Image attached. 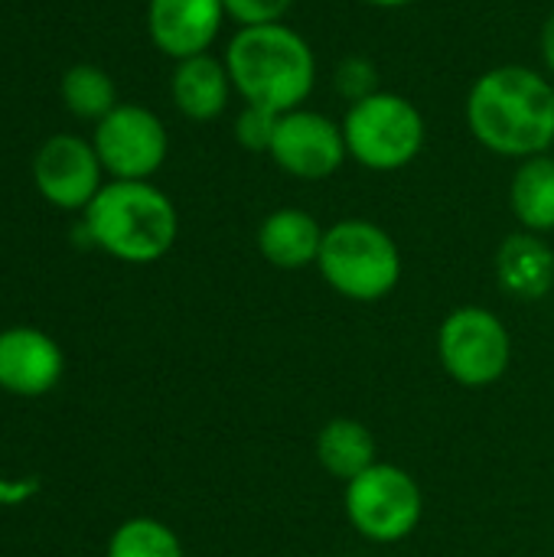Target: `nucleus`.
Masks as SVG:
<instances>
[{
    "label": "nucleus",
    "mask_w": 554,
    "mask_h": 557,
    "mask_svg": "<svg viewBox=\"0 0 554 557\" xmlns=\"http://www.w3.org/2000/svg\"><path fill=\"white\" fill-rule=\"evenodd\" d=\"M467 127L480 147L509 160L549 153L554 144V85L529 65L487 69L464 104Z\"/></svg>",
    "instance_id": "obj_1"
},
{
    "label": "nucleus",
    "mask_w": 554,
    "mask_h": 557,
    "mask_svg": "<svg viewBox=\"0 0 554 557\" xmlns=\"http://www.w3.org/2000/svg\"><path fill=\"white\" fill-rule=\"evenodd\" d=\"M225 69L245 104L287 114L317 88V55L287 23L238 26L225 46Z\"/></svg>",
    "instance_id": "obj_2"
},
{
    "label": "nucleus",
    "mask_w": 554,
    "mask_h": 557,
    "mask_svg": "<svg viewBox=\"0 0 554 557\" xmlns=\"http://www.w3.org/2000/svg\"><path fill=\"white\" fill-rule=\"evenodd\" d=\"M85 232L91 245L124 264H153L176 245L180 215L150 180H111L88 202Z\"/></svg>",
    "instance_id": "obj_3"
},
{
    "label": "nucleus",
    "mask_w": 554,
    "mask_h": 557,
    "mask_svg": "<svg viewBox=\"0 0 554 557\" xmlns=\"http://www.w3.org/2000/svg\"><path fill=\"white\" fill-rule=\"evenodd\" d=\"M317 271L340 297L376 304L402 281V251L382 225L369 219H343L323 232Z\"/></svg>",
    "instance_id": "obj_4"
},
{
    "label": "nucleus",
    "mask_w": 554,
    "mask_h": 557,
    "mask_svg": "<svg viewBox=\"0 0 554 557\" xmlns=\"http://www.w3.org/2000/svg\"><path fill=\"white\" fill-rule=\"evenodd\" d=\"M343 137L349 160L372 173H395L415 163L428 140L421 108L398 91H376L346 108Z\"/></svg>",
    "instance_id": "obj_5"
},
{
    "label": "nucleus",
    "mask_w": 554,
    "mask_h": 557,
    "mask_svg": "<svg viewBox=\"0 0 554 557\" xmlns=\"http://www.w3.org/2000/svg\"><path fill=\"white\" fill-rule=\"evenodd\" d=\"M343 509L366 542L398 545L418 532L424 519V493L408 470L379 460L346 483Z\"/></svg>",
    "instance_id": "obj_6"
},
{
    "label": "nucleus",
    "mask_w": 554,
    "mask_h": 557,
    "mask_svg": "<svg viewBox=\"0 0 554 557\" xmlns=\"http://www.w3.org/2000/svg\"><path fill=\"white\" fill-rule=\"evenodd\" d=\"M441 369L464 388L496 385L513 362V336L487 307H457L438 326Z\"/></svg>",
    "instance_id": "obj_7"
},
{
    "label": "nucleus",
    "mask_w": 554,
    "mask_h": 557,
    "mask_svg": "<svg viewBox=\"0 0 554 557\" xmlns=\"http://www.w3.org/2000/svg\"><path fill=\"white\" fill-rule=\"evenodd\" d=\"M95 153L111 180H150L170 153L163 121L144 104H118L95 124Z\"/></svg>",
    "instance_id": "obj_8"
},
{
    "label": "nucleus",
    "mask_w": 554,
    "mask_h": 557,
    "mask_svg": "<svg viewBox=\"0 0 554 557\" xmlns=\"http://www.w3.org/2000/svg\"><path fill=\"white\" fill-rule=\"evenodd\" d=\"M268 157L281 173L304 183H320L346 163L349 150L340 121L313 108H294L278 117Z\"/></svg>",
    "instance_id": "obj_9"
},
{
    "label": "nucleus",
    "mask_w": 554,
    "mask_h": 557,
    "mask_svg": "<svg viewBox=\"0 0 554 557\" xmlns=\"http://www.w3.org/2000/svg\"><path fill=\"white\" fill-rule=\"evenodd\" d=\"M101 176H104V166L95 153V144L75 134L49 137L33 157V183L39 196L65 212H75V209L85 212L88 202L104 186Z\"/></svg>",
    "instance_id": "obj_10"
},
{
    "label": "nucleus",
    "mask_w": 554,
    "mask_h": 557,
    "mask_svg": "<svg viewBox=\"0 0 554 557\" xmlns=\"http://www.w3.org/2000/svg\"><path fill=\"white\" fill-rule=\"evenodd\" d=\"M225 16L222 0H147L150 42L176 62L209 52Z\"/></svg>",
    "instance_id": "obj_11"
},
{
    "label": "nucleus",
    "mask_w": 554,
    "mask_h": 557,
    "mask_svg": "<svg viewBox=\"0 0 554 557\" xmlns=\"http://www.w3.org/2000/svg\"><path fill=\"white\" fill-rule=\"evenodd\" d=\"M65 356L52 336L33 326L0 333V388L20 398H39L59 385Z\"/></svg>",
    "instance_id": "obj_12"
},
{
    "label": "nucleus",
    "mask_w": 554,
    "mask_h": 557,
    "mask_svg": "<svg viewBox=\"0 0 554 557\" xmlns=\"http://www.w3.org/2000/svg\"><path fill=\"white\" fill-rule=\"evenodd\" d=\"M323 225L317 215L297 206H284L264 215L258 225V251L261 258L278 268V271H304L317 264L320 248H323Z\"/></svg>",
    "instance_id": "obj_13"
},
{
    "label": "nucleus",
    "mask_w": 554,
    "mask_h": 557,
    "mask_svg": "<svg viewBox=\"0 0 554 557\" xmlns=\"http://www.w3.org/2000/svg\"><path fill=\"white\" fill-rule=\"evenodd\" d=\"M232 91H235V85L229 78L225 59H216L209 52L176 62L173 78H170L173 104L189 121H216V117H222L229 101H232Z\"/></svg>",
    "instance_id": "obj_14"
},
{
    "label": "nucleus",
    "mask_w": 554,
    "mask_h": 557,
    "mask_svg": "<svg viewBox=\"0 0 554 557\" xmlns=\"http://www.w3.org/2000/svg\"><path fill=\"white\" fill-rule=\"evenodd\" d=\"M496 281L516 300H542L554 287L552 245L535 232H513L496 251Z\"/></svg>",
    "instance_id": "obj_15"
},
{
    "label": "nucleus",
    "mask_w": 554,
    "mask_h": 557,
    "mask_svg": "<svg viewBox=\"0 0 554 557\" xmlns=\"http://www.w3.org/2000/svg\"><path fill=\"white\" fill-rule=\"evenodd\" d=\"M317 463L340 483H349L372 463H379V447L372 431L359 418H330L313 441Z\"/></svg>",
    "instance_id": "obj_16"
},
{
    "label": "nucleus",
    "mask_w": 554,
    "mask_h": 557,
    "mask_svg": "<svg viewBox=\"0 0 554 557\" xmlns=\"http://www.w3.org/2000/svg\"><path fill=\"white\" fill-rule=\"evenodd\" d=\"M509 206L516 222L526 232L549 235L554 232V157L539 153L519 160V170L509 183Z\"/></svg>",
    "instance_id": "obj_17"
},
{
    "label": "nucleus",
    "mask_w": 554,
    "mask_h": 557,
    "mask_svg": "<svg viewBox=\"0 0 554 557\" xmlns=\"http://www.w3.org/2000/svg\"><path fill=\"white\" fill-rule=\"evenodd\" d=\"M59 95H62V104L75 117L95 121V124L121 104L114 78L101 65H91V62H78V65L65 69V75L59 82Z\"/></svg>",
    "instance_id": "obj_18"
},
{
    "label": "nucleus",
    "mask_w": 554,
    "mask_h": 557,
    "mask_svg": "<svg viewBox=\"0 0 554 557\" xmlns=\"http://www.w3.org/2000/svg\"><path fill=\"white\" fill-rule=\"evenodd\" d=\"M104 557H186V552L180 535L167 522L137 516L111 532Z\"/></svg>",
    "instance_id": "obj_19"
},
{
    "label": "nucleus",
    "mask_w": 554,
    "mask_h": 557,
    "mask_svg": "<svg viewBox=\"0 0 554 557\" xmlns=\"http://www.w3.org/2000/svg\"><path fill=\"white\" fill-rule=\"evenodd\" d=\"M278 117L281 114H274L268 108L245 104L242 114L235 117V140L248 153H268L271 150V140H274V131H278Z\"/></svg>",
    "instance_id": "obj_20"
},
{
    "label": "nucleus",
    "mask_w": 554,
    "mask_h": 557,
    "mask_svg": "<svg viewBox=\"0 0 554 557\" xmlns=\"http://www.w3.org/2000/svg\"><path fill=\"white\" fill-rule=\"evenodd\" d=\"M333 85L336 91L353 104V101H362L369 95L379 91V75H376V65L362 55H349L336 65V75H333Z\"/></svg>",
    "instance_id": "obj_21"
},
{
    "label": "nucleus",
    "mask_w": 554,
    "mask_h": 557,
    "mask_svg": "<svg viewBox=\"0 0 554 557\" xmlns=\"http://www.w3.org/2000/svg\"><path fill=\"white\" fill-rule=\"evenodd\" d=\"M225 13L238 26H261V23H284L294 0H222Z\"/></svg>",
    "instance_id": "obj_22"
},
{
    "label": "nucleus",
    "mask_w": 554,
    "mask_h": 557,
    "mask_svg": "<svg viewBox=\"0 0 554 557\" xmlns=\"http://www.w3.org/2000/svg\"><path fill=\"white\" fill-rule=\"evenodd\" d=\"M539 49H542V62L545 69L554 75V10L549 13L545 26H542V36H539Z\"/></svg>",
    "instance_id": "obj_23"
},
{
    "label": "nucleus",
    "mask_w": 554,
    "mask_h": 557,
    "mask_svg": "<svg viewBox=\"0 0 554 557\" xmlns=\"http://www.w3.org/2000/svg\"><path fill=\"white\" fill-rule=\"evenodd\" d=\"M362 3H369V7H376V10H402V7H408V3H415V0H362Z\"/></svg>",
    "instance_id": "obj_24"
}]
</instances>
